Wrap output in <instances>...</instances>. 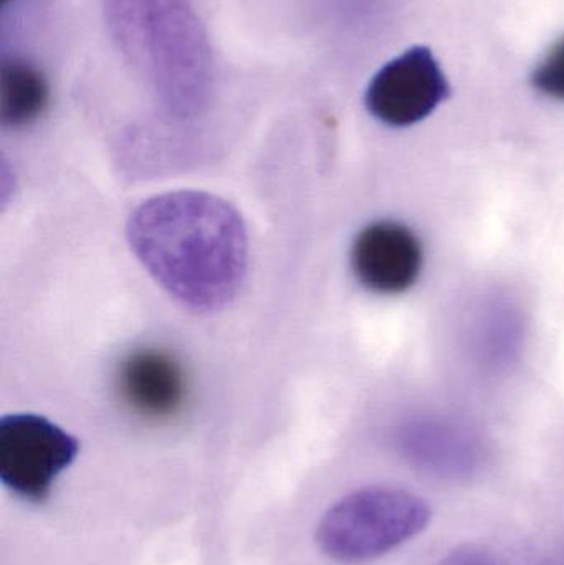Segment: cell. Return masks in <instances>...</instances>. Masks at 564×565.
Segmentation results:
<instances>
[{
  "instance_id": "12",
  "label": "cell",
  "mask_w": 564,
  "mask_h": 565,
  "mask_svg": "<svg viewBox=\"0 0 564 565\" xmlns=\"http://www.w3.org/2000/svg\"><path fill=\"white\" fill-rule=\"evenodd\" d=\"M440 565H506L500 561L497 554L487 547L467 544V546L457 547L453 553L444 557Z\"/></svg>"
},
{
  "instance_id": "8",
  "label": "cell",
  "mask_w": 564,
  "mask_h": 565,
  "mask_svg": "<svg viewBox=\"0 0 564 565\" xmlns=\"http://www.w3.org/2000/svg\"><path fill=\"white\" fill-rule=\"evenodd\" d=\"M119 397L135 414L149 420L174 417L188 398V381L181 364L159 349H136L118 367Z\"/></svg>"
},
{
  "instance_id": "6",
  "label": "cell",
  "mask_w": 564,
  "mask_h": 565,
  "mask_svg": "<svg viewBox=\"0 0 564 565\" xmlns=\"http://www.w3.org/2000/svg\"><path fill=\"white\" fill-rule=\"evenodd\" d=\"M397 451L416 470L443 480H467L486 460L482 440L460 422L446 417H414L397 427Z\"/></svg>"
},
{
  "instance_id": "9",
  "label": "cell",
  "mask_w": 564,
  "mask_h": 565,
  "mask_svg": "<svg viewBox=\"0 0 564 565\" xmlns=\"http://www.w3.org/2000/svg\"><path fill=\"white\" fill-rule=\"evenodd\" d=\"M50 86L45 75L22 58L0 66V121L6 128H25L49 108Z\"/></svg>"
},
{
  "instance_id": "3",
  "label": "cell",
  "mask_w": 564,
  "mask_h": 565,
  "mask_svg": "<svg viewBox=\"0 0 564 565\" xmlns=\"http://www.w3.org/2000/svg\"><path fill=\"white\" fill-rule=\"evenodd\" d=\"M429 521V504L417 494L400 488H363L324 513L317 544L337 563H370L419 536Z\"/></svg>"
},
{
  "instance_id": "1",
  "label": "cell",
  "mask_w": 564,
  "mask_h": 565,
  "mask_svg": "<svg viewBox=\"0 0 564 565\" xmlns=\"http://www.w3.org/2000/svg\"><path fill=\"white\" fill-rule=\"evenodd\" d=\"M126 235L148 274L194 311L224 309L244 285L247 227L217 195L178 191L148 199L132 212Z\"/></svg>"
},
{
  "instance_id": "14",
  "label": "cell",
  "mask_w": 564,
  "mask_h": 565,
  "mask_svg": "<svg viewBox=\"0 0 564 565\" xmlns=\"http://www.w3.org/2000/svg\"><path fill=\"white\" fill-rule=\"evenodd\" d=\"M556 565H564V556H563V559H562V561H560V563H558V564H556Z\"/></svg>"
},
{
  "instance_id": "13",
  "label": "cell",
  "mask_w": 564,
  "mask_h": 565,
  "mask_svg": "<svg viewBox=\"0 0 564 565\" xmlns=\"http://www.w3.org/2000/svg\"><path fill=\"white\" fill-rule=\"evenodd\" d=\"M13 2V0H0V3H2L3 7L7 6V3Z\"/></svg>"
},
{
  "instance_id": "11",
  "label": "cell",
  "mask_w": 564,
  "mask_h": 565,
  "mask_svg": "<svg viewBox=\"0 0 564 565\" xmlns=\"http://www.w3.org/2000/svg\"><path fill=\"white\" fill-rule=\"evenodd\" d=\"M533 86L543 95L564 102V39L560 40L532 76Z\"/></svg>"
},
{
  "instance_id": "2",
  "label": "cell",
  "mask_w": 564,
  "mask_h": 565,
  "mask_svg": "<svg viewBox=\"0 0 564 565\" xmlns=\"http://www.w3.org/2000/svg\"><path fill=\"white\" fill-rule=\"evenodd\" d=\"M105 12L116 45L166 106L198 111L211 89L212 55L191 0H105Z\"/></svg>"
},
{
  "instance_id": "5",
  "label": "cell",
  "mask_w": 564,
  "mask_h": 565,
  "mask_svg": "<svg viewBox=\"0 0 564 565\" xmlns=\"http://www.w3.org/2000/svg\"><path fill=\"white\" fill-rule=\"evenodd\" d=\"M449 93V83L433 52L414 46L374 75L364 102L377 121L404 128L433 115Z\"/></svg>"
},
{
  "instance_id": "4",
  "label": "cell",
  "mask_w": 564,
  "mask_h": 565,
  "mask_svg": "<svg viewBox=\"0 0 564 565\" xmlns=\"http://www.w3.org/2000/svg\"><path fill=\"white\" fill-rule=\"evenodd\" d=\"M78 451L79 441L42 415L12 414L0 420V481L20 500H49Z\"/></svg>"
},
{
  "instance_id": "10",
  "label": "cell",
  "mask_w": 564,
  "mask_h": 565,
  "mask_svg": "<svg viewBox=\"0 0 564 565\" xmlns=\"http://www.w3.org/2000/svg\"><path fill=\"white\" fill-rule=\"evenodd\" d=\"M520 326L515 312L509 306H497L482 319L479 328V345L489 361L502 364L512 359L519 344Z\"/></svg>"
},
{
  "instance_id": "7",
  "label": "cell",
  "mask_w": 564,
  "mask_h": 565,
  "mask_svg": "<svg viewBox=\"0 0 564 565\" xmlns=\"http://www.w3.org/2000/svg\"><path fill=\"white\" fill-rule=\"evenodd\" d=\"M351 268L358 281L377 295L407 291L423 270V248L416 235L397 224L368 225L351 248Z\"/></svg>"
}]
</instances>
